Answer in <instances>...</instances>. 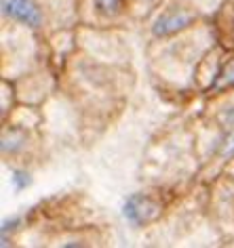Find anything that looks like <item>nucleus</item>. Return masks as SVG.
Listing matches in <instances>:
<instances>
[{"instance_id":"nucleus-1","label":"nucleus","mask_w":234,"mask_h":248,"mask_svg":"<svg viewBox=\"0 0 234 248\" xmlns=\"http://www.w3.org/2000/svg\"><path fill=\"white\" fill-rule=\"evenodd\" d=\"M122 215L133 225H144V223H150L161 215V204L156 200H152L150 196L133 194L127 198L125 206H122Z\"/></svg>"},{"instance_id":"nucleus-2","label":"nucleus","mask_w":234,"mask_h":248,"mask_svg":"<svg viewBox=\"0 0 234 248\" xmlns=\"http://www.w3.org/2000/svg\"><path fill=\"white\" fill-rule=\"evenodd\" d=\"M192 21H194V15L190 13V11L182 9V7H171L156 19L152 32H154V36L177 34V32H182V30H186Z\"/></svg>"},{"instance_id":"nucleus-3","label":"nucleus","mask_w":234,"mask_h":248,"mask_svg":"<svg viewBox=\"0 0 234 248\" xmlns=\"http://www.w3.org/2000/svg\"><path fill=\"white\" fill-rule=\"evenodd\" d=\"M2 13L17 21L28 23L32 28L38 26L42 19L40 9L36 7L34 0H2Z\"/></svg>"},{"instance_id":"nucleus-4","label":"nucleus","mask_w":234,"mask_h":248,"mask_svg":"<svg viewBox=\"0 0 234 248\" xmlns=\"http://www.w3.org/2000/svg\"><path fill=\"white\" fill-rule=\"evenodd\" d=\"M95 9L101 15H116L120 11V0H95Z\"/></svg>"},{"instance_id":"nucleus-5","label":"nucleus","mask_w":234,"mask_h":248,"mask_svg":"<svg viewBox=\"0 0 234 248\" xmlns=\"http://www.w3.org/2000/svg\"><path fill=\"white\" fill-rule=\"evenodd\" d=\"M13 183H15V187H17V189H23L26 185H30V177H28V172H23V170H15V172H13Z\"/></svg>"},{"instance_id":"nucleus-6","label":"nucleus","mask_w":234,"mask_h":248,"mask_svg":"<svg viewBox=\"0 0 234 248\" xmlns=\"http://www.w3.org/2000/svg\"><path fill=\"white\" fill-rule=\"evenodd\" d=\"M221 84H234V59L228 61L226 72L221 74Z\"/></svg>"},{"instance_id":"nucleus-7","label":"nucleus","mask_w":234,"mask_h":248,"mask_svg":"<svg viewBox=\"0 0 234 248\" xmlns=\"http://www.w3.org/2000/svg\"><path fill=\"white\" fill-rule=\"evenodd\" d=\"M221 156H224V158H230V156H234V135H232V137L226 141V147H224V152H221Z\"/></svg>"},{"instance_id":"nucleus-8","label":"nucleus","mask_w":234,"mask_h":248,"mask_svg":"<svg viewBox=\"0 0 234 248\" xmlns=\"http://www.w3.org/2000/svg\"><path fill=\"white\" fill-rule=\"evenodd\" d=\"M230 194H232V198H234V185H232V189H230Z\"/></svg>"}]
</instances>
